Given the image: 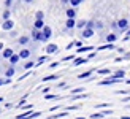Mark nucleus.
Instances as JSON below:
<instances>
[{
    "instance_id": "obj_49",
    "label": "nucleus",
    "mask_w": 130,
    "mask_h": 119,
    "mask_svg": "<svg viewBox=\"0 0 130 119\" xmlns=\"http://www.w3.org/2000/svg\"><path fill=\"white\" fill-rule=\"evenodd\" d=\"M70 2V0H62V3H68Z\"/></svg>"
},
{
    "instance_id": "obj_47",
    "label": "nucleus",
    "mask_w": 130,
    "mask_h": 119,
    "mask_svg": "<svg viewBox=\"0 0 130 119\" xmlns=\"http://www.w3.org/2000/svg\"><path fill=\"white\" fill-rule=\"evenodd\" d=\"M24 2H25V3H32V2H34V0H24Z\"/></svg>"
},
{
    "instance_id": "obj_41",
    "label": "nucleus",
    "mask_w": 130,
    "mask_h": 119,
    "mask_svg": "<svg viewBox=\"0 0 130 119\" xmlns=\"http://www.w3.org/2000/svg\"><path fill=\"white\" fill-rule=\"evenodd\" d=\"M75 43V46H78V48H81V46H83V41H73Z\"/></svg>"
},
{
    "instance_id": "obj_35",
    "label": "nucleus",
    "mask_w": 130,
    "mask_h": 119,
    "mask_svg": "<svg viewBox=\"0 0 130 119\" xmlns=\"http://www.w3.org/2000/svg\"><path fill=\"white\" fill-rule=\"evenodd\" d=\"M70 3H71V6H78L81 3V0H70Z\"/></svg>"
},
{
    "instance_id": "obj_8",
    "label": "nucleus",
    "mask_w": 130,
    "mask_h": 119,
    "mask_svg": "<svg viewBox=\"0 0 130 119\" xmlns=\"http://www.w3.org/2000/svg\"><path fill=\"white\" fill-rule=\"evenodd\" d=\"M65 27H67V29H75V27H76L75 18H68V19H67V22H65Z\"/></svg>"
},
{
    "instance_id": "obj_22",
    "label": "nucleus",
    "mask_w": 130,
    "mask_h": 119,
    "mask_svg": "<svg viewBox=\"0 0 130 119\" xmlns=\"http://www.w3.org/2000/svg\"><path fill=\"white\" fill-rule=\"evenodd\" d=\"M92 71L94 70H89V71H84V73H81L79 76H78V78H79V79H84V78H89L90 75H92Z\"/></svg>"
},
{
    "instance_id": "obj_52",
    "label": "nucleus",
    "mask_w": 130,
    "mask_h": 119,
    "mask_svg": "<svg viewBox=\"0 0 130 119\" xmlns=\"http://www.w3.org/2000/svg\"><path fill=\"white\" fill-rule=\"evenodd\" d=\"M0 102H3V98H2V97H0Z\"/></svg>"
},
{
    "instance_id": "obj_13",
    "label": "nucleus",
    "mask_w": 130,
    "mask_h": 119,
    "mask_svg": "<svg viewBox=\"0 0 130 119\" xmlns=\"http://www.w3.org/2000/svg\"><path fill=\"white\" fill-rule=\"evenodd\" d=\"M44 27V24H43V19H37L35 24H34V29H38V30H41Z\"/></svg>"
},
{
    "instance_id": "obj_54",
    "label": "nucleus",
    "mask_w": 130,
    "mask_h": 119,
    "mask_svg": "<svg viewBox=\"0 0 130 119\" xmlns=\"http://www.w3.org/2000/svg\"><path fill=\"white\" fill-rule=\"evenodd\" d=\"M81 2H84V0H81Z\"/></svg>"
},
{
    "instance_id": "obj_9",
    "label": "nucleus",
    "mask_w": 130,
    "mask_h": 119,
    "mask_svg": "<svg viewBox=\"0 0 130 119\" xmlns=\"http://www.w3.org/2000/svg\"><path fill=\"white\" fill-rule=\"evenodd\" d=\"M13 54H14V52H13V49H11V48H6V49H3V51H2L3 59H10Z\"/></svg>"
},
{
    "instance_id": "obj_50",
    "label": "nucleus",
    "mask_w": 130,
    "mask_h": 119,
    "mask_svg": "<svg viewBox=\"0 0 130 119\" xmlns=\"http://www.w3.org/2000/svg\"><path fill=\"white\" fill-rule=\"evenodd\" d=\"M122 119H130V117H128V116H124V117H122Z\"/></svg>"
},
{
    "instance_id": "obj_15",
    "label": "nucleus",
    "mask_w": 130,
    "mask_h": 119,
    "mask_svg": "<svg viewBox=\"0 0 130 119\" xmlns=\"http://www.w3.org/2000/svg\"><path fill=\"white\" fill-rule=\"evenodd\" d=\"M30 56V51L29 49H22L21 52H19V57H21V59H27Z\"/></svg>"
},
{
    "instance_id": "obj_39",
    "label": "nucleus",
    "mask_w": 130,
    "mask_h": 119,
    "mask_svg": "<svg viewBox=\"0 0 130 119\" xmlns=\"http://www.w3.org/2000/svg\"><path fill=\"white\" fill-rule=\"evenodd\" d=\"M56 67H59V62H53L49 65V68H56Z\"/></svg>"
},
{
    "instance_id": "obj_28",
    "label": "nucleus",
    "mask_w": 130,
    "mask_h": 119,
    "mask_svg": "<svg viewBox=\"0 0 130 119\" xmlns=\"http://www.w3.org/2000/svg\"><path fill=\"white\" fill-rule=\"evenodd\" d=\"M102 117H105V114H103V113H95V114H90V119H102Z\"/></svg>"
},
{
    "instance_id": "obj_5",
    "label": "nucleus",
    "mask_w": 130,
    "mask_h": 119,
    "mask_svg": "<svg viewBox=\"0 0 130 119\" xmlns=\"http://www.w3.org/2000/svg\"><path fill=\"white\" fill-rule=\"evenodd\" d=\"M13 27H14V22H13L11 19H6V21H3V24H2V29H3V30H6V32L11 30Z\"/></svg>"
},
{
    "instance_id": "obj_6",
    "label": "nucleus",
    "mask_w": 130,
    "mask_h": 119,
    "mask_svg": "<svg viewBox=\"0 0 130 119\" xmlns=\"http://www.w3.org/2000/svg\"><path fill=\"white\" fill-rule=\"evenodd\" d=\"M92 35H94V29H89V27L83 29V38H90Z\"/></svg>"
},
{
    "instance_id": "obj_36",
    "label": "nucleus",
    "mask_w": 130,
    "mask_h": 119,
    "mask_svg": "<svg viewBox=\"0 0 130 119\" xmlns=\"http://www.w3.org/2000/svg\"><path fill=\"white\" fill-rule=\"evenodd\" d=\"M86 27H89V29H94V27H95V24H94V21H89V22H87V25H86Z\"/></svg>"
},
{
    "instance_id": "obj_12",
    "label": "nucleus",
    "mask_w": 130,
    "mask_h": 119,
    "mask_svg": "<svg viewBox=\"0 0 130 119\" xmlns=\"http://www.w3.org/2000/svg\"><path fill=\"white\" fill-rule=\"evenodd\" d=\"M94 48H92V46H81V48H78V54H83V52H87V51H92Z\"/></svg>"
},
{
    "instance_id": "obj_37",
    "label": "nucleus",
    "mask_w": 130,
    "mask_h": 119,
    "mask_svg": "<svg viewBox=\"0 0 130 119\" xmlns=\"http://www.w3.org/2000/svg\"><path fill=\"white\" fill-rule=\"evenodd\" d=\"M63 61H75V56L71 54V56H67V57H63Z\"/></svg>"
},
{
    "instance_id": "obj_31",
    "label": "nucleus",
    "mask_w": 130,
    "mask_h": 119,
    "mask_svg": "<svg viewBox=\"0 0 130 119\" xmlns=\"http://www.w3.org/2000/svg\"><path fill=\"white\" fill-rule=\"evenodd\" d=\"M35 65H37V64H34V62H27V64L24 65V68H25V70H30V68H34Z\"/></svg>"
},
{
    "instance_id": "obj_42",
    "label": "nucleus",
    "mask_w": 130,
    "mask_h": 119,
    "mask_svg": "<svg viewBox=\"0 0 130 119\" xmlns=\"http://www.w3.org/2000/svg\"><path fill=\"white\" fill-rule=\"evenodd\" d=\"M78 108H79V107H76V105H75V107H67V111H70V110H78Z\"/></svg>"
},
{
    "instance_id": "obj_3",
    "label": "nucleus",
    "mask_w": 130,
    "mask_h": 119,
    "mask_svg": "<svg viewBox=\"0 0 130 119\" xmlns=\"http://www.w3.org/2000/svg\"><path fill=\"white\" fill-rule=\"evenodd\" d=\"M118 29L121 32H125L128 29V22H127V19H119L118 21Z\"/></svg>"
},
{
    "instance_id": "obj_23",
    "label": "nucleus",
    "mask_w": 130,
    "mask_h": 119,
    "mask_svg": "<svg viewBox=\"0 0 130 119\" xmlns=\"http://www.w3.org/2000/svg\"><path fill=\"white\" fill-rule=\"evenodd\" d=\"M75 16H76V11L73 8H68L67 10V18H75Z\"/></svg>"
},
{
    "instance_id": "obj_40",
    "label": "nucleus",
    "mask_w": 130,
    "mask_h": 119,
    "mask_svg": "<svg viewBox=\"0 0 130 119\" xmlns=\"http://www.w3.org/2000/svg\"><path fill=\"white\" fill-rule=\"evenodd\" d=\"M22 110H32V105H22Z\"/></svg>"
},
{
    "instance_id": "obj_43",
    "label": "nucleus",
    "mask_w": 130,
    "mask_h": 119,
    "mask_svg": "<svg viewBox=\"0 0 130 119\" xmlns=\"http://www.w3.org/2000/svg\"><path fill=\"white\" fill-rule=\"evenodd\" d=\"M95 27H97V29H99V30H100V29L103 27V25H102V22H97V24H95Z\"/></svg>"
},
{
    "instance_id": "obj_32",
    "label": "nucleus",
    "mask_w": 130,
    "mask_h": 119,
    "mask_svg": "<svg viewBox=\"0 0 130 119\" xmlns=\"http://www.w3.org/2000/svg\"><path fill=\"white\" fill-rule=\"evenodd\" d=\"M44 98H46V100H53V98H59V95H51V94H44Z\"/></svg>"
},
{
    "instance_id": "obj_20",
    "label": "nucleus",
    "mask_w": 130,
    "mask_h": 119,
    "mask_svg": "<svg viewBox=\"0 0 130 119\" xmlns=\"http://www.w3.org/2000/svg\"><path fill=\"white\" fill-rule=\"evenodd\" d=\"M116 40H118V37H116L114 34H109V35H106V41H108V43H114Z\"/></svg>"
},
{
    "instance_id": "obj_1",
    "label": "nucleus",
    "mask_w": 130,
    "mask_h": 119,
    "mask_svg": "<svg viewBox=\"0 0 130 119\" xmlns=\"http://www.w3.org/2000/svg\"><path fill=\"white\" fill-rule=\"evenodd\" d=\"M121 81H122L121 78H114V76H109V78H106V79H103V81H100L99 84H100V86H111V84L121 83Z\"/></svg>"
},
{
    "instance_id": "obj_7",
    "label": "nucleus",
    "mask_w": 130,
    "mask_h": 119,
    "mask_svg": "<svg viewBox=\"0 0 130 119\" xmlns=\"http://www.w3.org/2000/svg\"><path fill=\"white\" fill-rule=\"evenodd\" d=\"M32 37H34V40H40V41H43V34L38 29H34V32H32Z\"/></svg>"
},
{
    "instance_id": "obj_10",
    "label": "nucleus",
    "mask_w": 130,
    "mask_h": 119,
    "mask_svg": "<svg viewBox=\"0 0 130 119\" xmlns=\"http://www.w3.org/2000/svg\"><path fill=\"white\" fill-rule=\"evenodd\" d=\"M86 62H87V59H86V57H78V59H75V61H73V65H75V67H78V65L86 64Z\"/></svg>"
},
{
    "instance_id": "obj_18",
    "label": "nucleus",
    "mask_w": 130,
    "mask_h": 119,
    "mask_svg": "<svg viewBox=\"0 0 130 119\" xmlns=\"http://www.w3.org/2000/svg\"><path fill=\"white\" fill-rule=\"evenodd\" d=\"M13 75H14V67L11 65V67H10L8 70H6V71H5V76H6V78H11Z\"/></svg>"
},
{
    "instance_id": "obj_4",
    "label": "nucleus",
    "mask_w": 130,
    "mask_h": 119,
    "mask_svg": "<svg viewBox=\"0 0 130 119\" xmlns=\"http://www.w3.org/2000/svg\"><path fill=\"white\" fill-rule=\"evenodd\" d=\"M57 51H59V46L54 44V43H49L46 46V54H56Z\"/></svg>"
},
{
    "instance_id": "obj_30",
    "label": "nucleus",
    "mask_w": 130,
    "mask_h": 119,
    "mask_svg": "<svg viewBox=\"0 0 130 119\" xmlns=\"http://www.w3.org/2000/svg\"><path fill=\"white\" fill-rule=\"evenodd\" d=\"M87 95L86 94H76V95H73L71 98H73V100H79V98H86Z\"/></svg>"
},
{
    "instance_id": "obj_27",
    "label": "nucleus",
    "mask_w": 130,
    "mask_h": 119,
    "mask_svg": "<svg viewBox=\"0 0 130 119\" xmlns=\"http://www.w3.org/2000/svg\"><path fill=\"white\" fill-rule=\"evenodd\" d=\"M81 92H84V87H76V89H71V95L81 94Z\"/></svg>"
},
{
    "instance_id": "obj_17",
    "label": "nucleus",
    "mask_w": 130,
    "mask_h": 119,
    "mask_svg": "<svg viewBox=\"0 0 130 119\" xmlns=\"http://www.w3.org/2000/svg\"><path fill=\"white\" fill-rule=\"evenodd\" d=\"M54 79H59V75H49V76H44V78H43V81L46 83V81H54Z\"/></svg>"
},
{
    "instance_id": "obj_26",
    "label": "nucleus",
    "mask_w": 130,
    "mask_h": 119,
    "mask_svg": "<svg viewBox=\"0 0 130 119\" xmlns=\"http://www.w3.org/2000/svg\"><path fill=\"white\" fill-rule=\"evenodd\" d=\"M18 43L19 44H27L29 43V37H21V38L18 40Z\"/></svg>"
},
{
    "instance_id": "obj_21",
    "label": "nucleus",
    "mask_w": 130,
    "mask_h": 119,
    "mask_svg": "<svg viewBox=\"0 0 130 119\" xmlns=\"http://www.w3.org/2000/svg\"><path fill=\"white\" fill-rule=\"evenodd\" d=\"M113 76H114V78H121V79H122V78L125 76V71H124V70H118V71H116V73H114Z\"/></svg>"
},
{
    "instance_id": "obj_19",
    "label": "nucleus",
    "mask_w": 130,
    "mask_h": 119,
    "mask_svg": "<svg viewBox=\"0 0 130 119\" xmlns=\"http://www.w3.org/2000/svg\"><path fill=\"white\" fill-rule=\"evenodd\" d=\"M65 116H68L67 111H63V113H59V114H53V116H49V119H59V117H65Z\"/></svg>"
},
{
    "instance_id": "obj_14",
    "label": "nucleus",
    "mask_w": 130,
    "mask_h": 119,
    "mask_svg": "<svg viewBox=\"0 0 130 119\" xmlns=\"http://www.w3.org/2000/svg\"><path fill=\"white\" fill-rule=\"evenodd\" d=\"M106 49H109V51L114 49V44L113 43H106V44H103V46H100V48H99V51H106Z\"/></svg>"
},
{
    "instance_id": "obj_24",
    "label": "nucleus",
    "mask_w": 130,
    "mask_h": 119,
    "mask_svg": "<svg viewBox=\"0 0 130 119\" xmlns=\"http://www.w3.org/2000/svg\"><path fill=\"white\" fill-rule=\"evenodd\" d=\"M97 73H99V75H111V70H109V68H102V70L97 71Z\"/></svg>"
},
{
    "instance_id": "obj_11",
    "label": "nucleus",
    "mask_w": 130,
    "mask_h": 119,
    "mask_svg": "<svg viewBox=\"0 0 130 119\" xmlns=\"http://www.w3.org/2000/svg\"><path fill=\"white\" fill-rule=\"evenodd\" d=\"M30 114H32V111H30V110H27L25 113L18 114V116H16V119H30Z\"/></svg>"
},
{
    "instance_id": "obj_25",
    "label": "nucleus",
    "mask_w": 130,
    "mask_h": 119,
    "mask_svg": "<svg viewBox=\"0 0 130 119\" xmlns=\"http://www.w3.org/2000/svg\"><path fill=\"white\" fill-rule=\"evenodd\" d=\"M86 25H87L86 21H78V22H76V27H78V29H86Z\"/></svg>"
},
{
    "instance_id": "obj_38",
    "label": "nucleus",
    "mask_w": 130,
    "mask_h": 119,
    "mask_svg": "<svg viewBox=\"0 0 130 119\" xmlns=\"http://www.w3.org/2000/svg\"><path fill=\"white\" fill-rule=\"evenodd\" d=\"M5 5H6V8H10V6L13 5V0H5Z\"/></svg>"
},
{
    "instance_id": "obj_45",
    "label": "nucleus",
    "mask_w": 130,
    "mask_h": 119,
    "mask_svg": "<svg viewBox=\"0 0 130 119\" xmlns=\"http://www.w3.org/2000/svg\"><path fill=\"white\" fill-rule=\"evenodd\" d=\"M29 75H30V73H25V75H24V76H19V81H21V79H24V78H27V76H29Z\"/></svg>"
},
{
    "instance_id": "obj_29",
    "label": "nucleus",
    "mask_w": 130,
    "mask_h": 119,
    "mask_svg": "<svg viewBox=\"0 0 130 119\" xmlns=\"http://www.w3.org/2000/svg\"><path fill=\"white\" fill-rule=\"evenodd\" d=\"M10 16H11V13H10V10H5V11H3V14H2V18H3V21H6V19H10Z\"/></svg>"
},
{
    "instance_id": "obj_44",
    "label": "nucleus",
    "mask_w": 130,
    "mask_h": 119,
    "mask_svg": "<svg viewBox=\"0 0 130 119\" xmlns=\"http://www.w3.org/2000/svg\"><path fill=\"white\" fill-rule=\"evenodd\" d=\"M73 46H75V43H73V41H71L70 44H67V49H71V48H73Z\"/></svg>"
},
{
    "instance_id": "obj_16",
    "label": "nucleus",
    "mask_w": 130,
    "mask_h": 119,
    "mask_svg": "<svg viewBox=\"0 0 130 119\" xmlns=\"http://www.w3.org/2000/svg\"><path fill=\"white\" fill-rule=\"evenodd\" d=\"M19 59H21V57H19V54H13V56L10 57V64H11V65L18 64V61H19Z\"/></svg>"
},
{
    "instance_id": "obj_46",
    "label": "nucleus",
    "mask_w": 130,
    "mask_h": 119,
    "mask_svg": "<svg viewBox=\"0 0 130 119\" xmlns=\"http://www.w3.org/2000/svg\"><path fill=\"white\" fill-rule=\"evenodd\" d=\"M5 48H3V43H0V51H3Z\"/></svg>"
},
{
    "instance_id": "obj_51",
    "label": "nucleus",
    "mask_w": 130,
    "mask_h": 119,
    "mask_svg": "<svg viewBox=\"0 0 130 119\" xmlns=\"http://www.w3.org/2000/svg\"><path fill=\"white\" fill-rule=\"evenodd\" d=\"M127 35H130V29H128V32H127Z\"/></svg>"
},
{
    "instance_id": "obj_53",
    "label": "nucleus",
    "mask_w": 130,
    "mask_h": 119,
    "mask_svg": "<svg viewBox=\"0 0 130 119\" xmlns=\"http://www.w3.org/2000/svg\"><path fill=\"white\" fill-rule=\"evenodd\" d=\"M78 119H86V117H78Z\"/></svg>"
},
{
    "instance_id": "obj_48",
    "label": "nucleus",
    "mask_w": 130,
    "mask_h": 119,
    "mask_svg": "<svg viewBox=\"0 0 130 119\" xmlns=\"http://www.w3.org/2000/svg\"><path fill=\"white\" fill-rule=\"evenodd\" d=\"M2 84H5V79H0V86H2Z\"/></svg>"
},
{
    "instance_id": "obj_34",
    "label": "nucleus",
    "mask_w": 130,
    "mask_h": 119,
    "mask_svg": "<svg viewBox=\"0 0 130 119\" xmlns=\"http://www.w3.org/2000/svg\"><path fill=\"white\" fill-rule=\"evenodd\" d=\"M109 107V103H100V105H95V108L99 110V108H108Z\"/></svg>"
},
{
    "instance_id": "obj_33",
    "label": "nucleus",
    "mask_w": 130,
    "mask_h": 119,
    "mask_svg": "<svg viewBox=\"0 0 130 119\" xmlns=\"http://www.w3.org/2000/svg\"><path fill=\"white\" fill-rule=\"evenodd\" d=\"M35 18H37V19H43V18H44V13H43V11H37V13H35Z\"/></svg>"
},
{
    "instance_id": "obj_2",
    "label": "nucleus",
    "mask_w": 130,
    "mask_h": 119,
    "mask_svg": "<svg viewBox=\"0 0 130 119\" xmlns=\"http://www.w3.org/2000/svg\"><path fill=\"white\" fill-rule=\"evenodd\" d=\"M41 34H43V41H46V40H49L51 35H53V30H51L49 25H44V27L41 29Z\"/></svg>"
}]
</instances>
